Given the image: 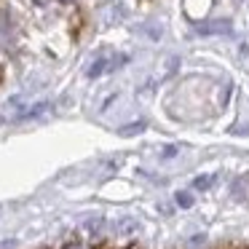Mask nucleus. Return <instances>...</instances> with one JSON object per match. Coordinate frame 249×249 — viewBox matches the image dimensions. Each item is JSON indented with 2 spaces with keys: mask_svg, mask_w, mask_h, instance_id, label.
<instances>
[{
  "mask_svg": "<svg viewBox=\"0 0 249 249\" xmlns=\"http://www.w3.org/2000/svg\"><path fill=\"white\" fill-rule=\"evenodd\" d=\"M177 204L179 206H193V196L190 193H177Z\"/></svg>",
  "mask_w": 249,
  "mask_h": 249,
  "instance_id": "nucleus-1",
  "label": "nucleus"
},
{
  "mask_svg": "<svg viewBox=\"0 0 249 249\" xmlns=\"http://www.w3.org/2000/svg\"><path fill=\"white\" fill-rule=\"evenodd\" d=\"M62 3H72V0H62Z\"/></svg>",
  "mask_w": 249,
  "mask_h": 249,
  "instance_id": "nucleus-2",
  "label": "nucleus"
}]
</instances>
